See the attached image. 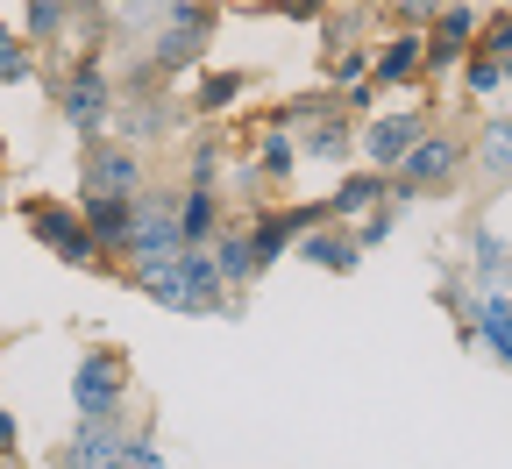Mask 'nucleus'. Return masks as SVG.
I'll return each mask as SVG.
<instances>
[{
    "label": "nucleus",
    "mask_w": 512,
    "mask_h": 469,
    "mask_svg": "<svg viewBox=\"0 0 512 469\" xmlns=\"http://www.w3.org/2000/svg\"><path fill=\"white\" fill-rule=\"evenodd\" d=\"M221 164H228L221 136H200V143H192V157H185V185H221Z\"/></svg>",
    "instance_id": "4be33fe9"
},
{
    "label": "nucleus",
    "mask_w": 512,
    "mask_h": 469,
    "mask_svg": "<svg viewBox=\"0 0 512 469\" xmlns=\"http://www.w3.org/2000/svg\"><path fill=\"white\" fill-rule=\"evenodd\" d=\"M221 221H228V207H221V192H214V185H178V242H185V249L214 242Z\"/></svg>",
    "instance_id": "4468645a"
},
{
    "label": "nucleus",
    "mask_w": 512,
    "mask_h": 469,
    "mask_svg": "<svg viewBox=\"0 0 512 469\" xmlns=\"http://www.w3.org/2000/svg\"><path fill=\"white\" fill-rule=\"evenodd\" d=\"M249 93V72H207L200 64V86H192V114H228Z\"/></svg>",
    "instance_id": "a211bd4d"
},
{
    "label": "nucleus",
    "mask_w": 512,
    "mask_h": 469,
    "mask_svg": "<svg viewBox=\"0 0 512 469\" xmlns=\"http://www.w3.org/2000/svg\"><path fill=\"white\" fill-rule=\"evenodd\" d=\"M121 441H128L121 434V413H79V434L64 441L50 462L57 469H114L121 462Z\"/></svg>",
    "instance_id": "6e6552de"
},
{
    "label": "nucleus",
    "mask_w": 512,
    "mask_h": 469,
    "mask_svg": "<svg viewBox=\"0 0 512 469\" xmlns=\"http://www.w3.org/2000/svg\"><path fill=\"white\" fill-rule=\"evenodd\" d=\"M320 72H328V86H349V79L370 72V50H363V43H335L328 57H320Z\"/></svg>",
    "instance_id": "5701e85b"
},
{
    "label": "nucleus",
    "mask_w": 512,
    "mask_h": 469,
    "mask_svg": "<svg viewBox=\"0 0 512 469\" xmlns=\"http://www.w3.org/2000/svg\"><path fill=\"white\" fill-rule=\"evenodd\" d=\"M420 36H427V79H434V72H448V64L470 57V43H477V8H470V0H441L434 22H427Z\"/></svg>",
    "instance_id": "1a4fd4ad"
},
{
    "label": "nucleus",
    "mask_w": 512,
    "mask_h": 469,
    "mask_svg": "<svg viewBox=\"0 0 512 469\" xmlns=\"http://www.w3.org/2000/svg\"><path fill=\"white\" fill-rule=\"evenodd\" d=\"M207 249H214V263H221L228 292L242 299V285H256V263H249V221H235V214H228V221L214 228V242H207Z\"/></svg>",
    "instance_id": "2eb2a0df"
},
{
    "label": "nucleus",
    "mask_w": 512,
    "mask_h": 469,
    "mask_svg": "<svg viewBox=\"0 0 512 469\" xmlns=\"http://www.w3.org/2000/svg\"><path fill=\"white\" fill-rule=\"evenodd\" d=\"M50 86H57V114H64V128H72V136H100V128L114 121V107H121V93H114V79H107L100 50H79Z\"/></svg>",
    "instance_id": "7ed1b4c3"
},
{
    "label": "nucleus",
    "mask_w": 512,
    "mask_h": 469,
    "mask_svg": "<svg viewBox=\"0 0 512 469\" xmlns=\"http://www.w3.org/2000/svg\"><path fill=\"white\" fill-rule=\"evenodd\" d=\"M370 79H377L384 93L434 86V79H427V36H420V29H392V43H377V57H370Z\"/></svg>",
    "instance_id": "9b49d317"
},
{
    "label": "nucleus",
    "mask_w": 512,
    "mask_h": 469,
    "mask_svg": "<svg viewBox=\"0 0 512 469\" xmlns=\"http://www.w3.org/2000/svg\"><path fill=\"white\" fill-rule=\"evenodd\" d=\"M498 86H505V57L484 50V43H470V57H463V93H470V100H491Z\"/></svg>",
    "instance_id": "6ab92c4d"
},
{
    "label": "nucleus",
    "mask_w": 512,
    "mask_h": 469,
    "mask_svg": "<svg viewBox=\"0 0 512 469\" xmlns=\"http://www.w3.org/2000/svg\"><path fill=\"white\" fill-rule=\"evenodd\" d=\"M292 143H299L306 164H349V157H356V114H349V107H328V114L299 121Z\"/></svg>",
    "instance_id": "9d476101"
},
{
    "label": "nucleus",
    "mask_w": 512,
    "mask_h": 469,
    "mask_svg": "<svg viewBox=\"0 0 512 469\" xmlns=\"http://www.w3.org/2000/svg\"><path fill=\"white\" fill-rule=\"evenodd\" d=\"M22 228H29V242H43L64 271H100L107 278V249L93 242V228H86V207L79 199H57V192H29L22 199Z\"/></svg>",
    "instance_id": "f03ea898"
},
{
    "label": "nucleus",
    "mask_w": 512,
    "mask_h": 469,
    "mask_svg": "<svg viewBox=\"0 0 512 469\" xmlns=\"http://www.w3.org/2000/svg\"><path fill=\"white\" fill-rule=\"evenodd\" d=\"M292 256L306 263V271H328V278H349L356 263H363V235H356V221H342V214H328V221H313L299 242H292Z\"/></svg>",
    "instance_id": "0eeeda50"
},
{
    "label": "nucleus",
    "mask_w": 512,
    "mask_h": 469,
    "mask_svg": "<svg viewBox=\"0 0 512 469\" xmlns=\"http://www.w3.org/2000/svg\"><path fill=\"white\" fill-rule=\"evenodd\" d=\"M36 79V43L22 29H0V86H29Z\"/></svg>",
    "instance_id": "aec40b11"
},
{
    "label": "nucleus",
    "mask_w": 512,
    "mask_h": 469,
    "mask_svg": "<svg viewBox=\"0 0 512 469\" xmlns=\"http://www.w3.org/2000/svg\"><path fill=\"white\" fill-rule=\"evenodd\" d=\"M0 207H8V136H0Z\"/></svg>",
    "instance_id": "c85d7f7f"
},
{
    "label": "nucleus",
    "mask_w": 512,
    "mask_h": 469,
    "mask_svg": "<svg viewBox=\"0 0 512 469\" xmlns=\"http://www.w3.org/2000/svg\"><path fill=\"white\" fill-rule=\"evenodd\" d=\"M392 178H399L406 199H456L470 185V121L434 114L413 136V150L392 164Z\"/></svg>",
    "instance_id": "f257e3e1"
},
{
    "label": "nucleus",
    "mask_w": 512,
    "mask_h": 469,
    "mask_svg": "<svg viewBox=\"0 0 512 469\" xmlns=\"http://www.w3.org/2000/svg\"><path fill=\"white\" fill-rule=\"evenodd\" d=\"M235 8H242V15H271V22H306V29H313L335 0H235Z\"/></svg>",
    "instance_id": "412c9836"
},
{
    "label": "nucleus",
    "mask_w": 512,
    "mask_h": 469,
    "mask_svg": "<svg viewBox=\"0 0 512 469\" xmlns=\"http://www.w3.org/2000/svg\"><path fill=\"white\" fill-rule=\"evenodd\" d=\"M157 462H164V455H157L150 434H128V441H121V469H157Z\"/></svg>",
    "instance_id": "bb28decb"
},
{
    "label": "nucleus",
    "mask_w": 512,
    "mask_h": 469,
    "mask_svg": "<svg viewBox=\"0 0 512 469\" xmlns=\"http://www.w3.org/2000/svg\"><path fill=\"white\" fill-rule=\"evenodd\" d=\"M441 0H377V22L384 29H427Z\"/></svg>",
    "instance_id": "b1692460"
},
{
    "label": "nucleus",
    "mask_w": 512,
    "mask_h": 469,
    "mask_svg": "<svg viewBox=\"0 0 512 469\" xmlns=\"http://www.w3.org/2000/svg\"><path fill=\"white\" fill-rule=\"evenodd\" d=\"M505 86H512V57H505Z\"/></svg>",
    "instance_id": "c756f323"
},
{
    "label": "nucleus",
    "mask_w": 512,
    "mask_h": 469,
    "mask_svg": "<svg viewBox=\"0 0 512 469\" xmlns=\"http://www.w3.org/2000/svg\"><path fill=\"white\" fill-rule=\"evenodd\" d=\"M72 22H79V15H72V0H22V36H29L36 50H57Z\"/></svg>",
    "instance_id": "dca6fc26"
},
{
    "label": "nucleus",
    "mask_w": 512,
    "mask_h": 469,
    "mask_svg": "<svg viewBox=\"0 0 512 469\" xmlns=\"http://www.w3.org/2000/svg\"><path fill=\"white\" fill-rule=\"evenodd\" d=\"M128 391H136V363H128L121 342H93L72 370V398H79V413H121L128 406Z\"/></svg>",
    "instance_id": "39448f33"
},
{
    "label": "nucleus",
    "mask_w": 512,
    "mask_h": 469,
    "mask_svg": "<svg viewBox=\"0 0 512 469\" xmlns=\"http://www.w3.org/2000/svg\"><path fill=\"white\" fill-rule=\"evenodd\" d=\"M434 121V93H427V107H399V114H363L356 121V150H363V164H377V171H392L406 150H413V136Z\"/></svg>",
    "instance_id": "423d86ee"
},
{
    "label": "nucleus",
    "mask_w": 512,
    "mask_h": 469,
    "mask_svg": "<svg viewBox=\"0 0 512 469\" xmlns=\"http://www.w3.org/2000/svg\"><path fill=\"white\" fill-rule=\"evenodd\" d=\"M384 199H406L399 192V178L392 171H377V164H349L342 171V185L328 192V214H342V221H363V214H377Z\"/></svg>",
    "instance_id": "f8f14e48"
},
{
    "label": "nucleus",
    "mask_w": 512,
    "mask_h": 469,
    "mask_svg": "<svg viewBox=\"0 0 512 469\" xmlns=\"http://www.w3.org/2000/svg\"><path fill=\"white\" fill-rule=\"evenodd\" d=\"M150 185V164H143V150L128 143V136H79V199H93V192H143Z\"/></svg>",
    "instance_id": "20e7f679"
},
{
    "label": "nucleus",
    "mask_w": 512,
    "mask_h": 469,
    "mask_svg": "<svg viewBox=\"0 0 512 469\" xmlns=\"http://www.w3.org/2000/svg\"><path fill=\"white\" fill-rule=\"evenodd\" d=\"M370 22H377V8H370V0H335V8L320 15L313 29H320V43L335 50V43H363V36H370Z\"/></svg>",
    "instance_id": "f3484780"
},
{
    "label": "nucleus",
    "mask_w": 512,
    "mask_h": 469,
    "mask_svg": "<svg viewBox=\"0 0 512 469\" xmlns=\"http://www.w3.org/2000/svg\"><path fill=\"white\" fill-rule=\"evenodd\" d=\"M15 441H22V434H15V413H0V462L15 455Z\"/></svg>",
    "instance_id": "cd10ccee"
},
{
    "label": "nucleus",
    "mask_w": 512,
    "mask_h": 469,
    "mask_svg": "<svg viewBox=\"0 0 512 469\" xmlns=\"http://www.w3.org/2000/svg\"><path fill=\"white\" fill-rule=\"evenodd\" d=\"M470 171L484 185H512V114L470 121Z\"/></svg>",
    "instance_id": "ddd939ff"
},
{
    "label": "nucleus",
    "mask_w": 512,
    "mask_h": 469,
    "mask_svg": "<svg viewBox=\"0 0 512 469\" xmlns=\"http://www.w3.org/2000/svg\"><path fill=\"white\" fill-rule=\"evenodd\" d=\"M477 327H484V342L512 363V306H484V320H477Z\"/></svg>",
    "instance_id": "393cba45"
},
{
    "label": "nucleus",
    "mask_w": 512,
    "mask_h": 469,
    "mask_svg": "<svg viewBox=\"0 0 512 469\" xmlns=\"http://www.w3.org/2000/svg\"><path fill=\"white\" fill-rule=\"evenodd\" d=\"M477 43H484V50H498V57H512V8L484 15V22H477Z\"/></svg>",
    "instance_id": "a878e982"
}]
</instances>
